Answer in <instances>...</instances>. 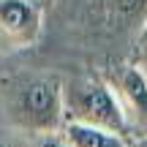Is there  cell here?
Returning a JSON list of instances; mask_svg holds the SVG:
<instances>
[{"instance_id":"52a82bcc","label":"cell","mask_w":147,"mask_h":147,"mask_svg":"<svg viewBox=\"0 0 147 147\" xmlns=\"http://www.w3.org/2000/svg\"><path fill=\"white\" fill-rule=\"evenodd\" d=\"M30 147H71V144L65 142L60 131H52V134H36L30 139Z\"/></svg>"},{"instance_id":"7c38bea8","label":"cell","mask_w":147,"mask_h":147,"mask_svg":"<svg viewBox=\"0 0 147 147\" xmlns=\"http://www.w3.org/2000/svg\"><path fill=\"white\" fill-rule=\"evenodd\" d=\"M44 3H49V0H44Z\"/></svg>"},{"instance_id":"30bf717a","label":"cell","mask_w":147,"mask_h":147,"mask_svg":"<svg viewBox=\"0 0 147 147\" xmlns=\"http://www.w3.org/2000/svg\"><path fill=\"white\" fill-rule=\"evenodd\" d=\"M125 147H147V131L139 134V139H134V142H128Z\"/></svg>"},{"instance_id":"8992f818","label":"cell","mask_w":147,"mask_h":147,"mask_svg":"<svg viewBox=\"0 0 147 147\" xmlns=\"http://www.w3.org/2000/svg\"><path fill=\"white\" fill-rule=\"evenodd\" d=\"M0 147H30V139L25 131L8 125V128H0Z\"/></svg>"},{"instance_id":"5b68a950","label":"cell","mask_w":147,"mask_h":147,"mask_svg":"<svg viewBox=\"0 0 147 147\" xmlns=\"http://www.w3.org/2000/svg\"><path fill=\"white\" fill-rule=\"evenodd\" d=\"M60 134L65 136V142L71 147H125V136L109 128H98V125H87V123H76V120H65L60 125Z\"/></svg>"},{"instance_id":"3957f363","label":"cell","mask_w":147,"mask_h":147,"mask_svg":"<svg viewBox=\"0 0 147 147\" xmlns=\"http://www.w3.org/2000/svg\"><path fill=\"white\" fill-rule=\"evenodd\" d=\"M44 0H0V49L22 52L33 47L44 27Z\"/></svg>"},{"instance_id":"ba28073f","label":"cell","mask_w":147,"mask_h":147,"mask_svg":"<svg viewBox=\"0 0 147 147\" xmlns=\"http://www.w3.org/2000/svg\"><path fill=\"white\" fill-rule=\"evenodd\" d=\"M142 3H147V0H106V5H109L112 11H117V14H123V16L136 14Z\"/></svg>"},{"instance_id":"8fae6325","label":"cell","mask_w":147,"mask_h":147,"mask_svg":"<svg viewBox=\"0 0 147 147\" xmlns=\"http://www.w3.org/2000/svg\"><path fill=\"white\" fill-rule=\"evenodd\" d=\"M139 63H142V60H139ZM142 68H144V74H147V63H142Z\"/></svg>"},{"instance_id":"9c48e42d","label":"cell","mask_w":147,"mask_h":147,"mask_svg":"<svg viewBox=\"0 0 147 147\" xmlns=\"http://www.w3.org/2000/svg\"><path fill=\"white\" fill-rule=\"evenodd\" d=\"M139 60L147 63V16L142 22V33H139Z\"/></svg>"},{"instance_id":"7a4b0ae2","label":"cell","mask_w":147,"mask_h":147,"mask_svg":"<svg viewBox=\"0 0 147 147\" xmlns=\"http://www.w3.org/2000/svg\"><path fill=\"white\" fill-rule=\"evenodd\" d=\"M63 112L65 120L109 128L123 136L131 131L115 87L98 76H74L63 82Z\"/></svg>"},{"instance_id":"277c9868","label":"cell","mask_w":147,"mask_h":147,"mask_svg":"<svg viewBox=\"0 0 147 147\" xmlns=\"http://www.w3.org/2000/svg\"><path fill=\"white\" fill-rule=\"evenodd\" d=\"M117 93L123 112H125V120L131 128H136L139 134L147 131V74L142 68V63L136 65H125L112 82Z\"/></svg>"},{"instance_id":"6da1fadb","label":"cell","mask_w":147,"mask_h":147,"mask_svg":"<svg viewBox=\"0 0 147 147\" xmlns=\"http://www.w3.org/2000/svg\"><path fill=\"white\" fill-rule=\"evenodd\" d=\"M3 112L8 125L30 134H52L65 123L63 112V82L47 74L11 76L0 87Z\"/></svg>"}]
</instances>
